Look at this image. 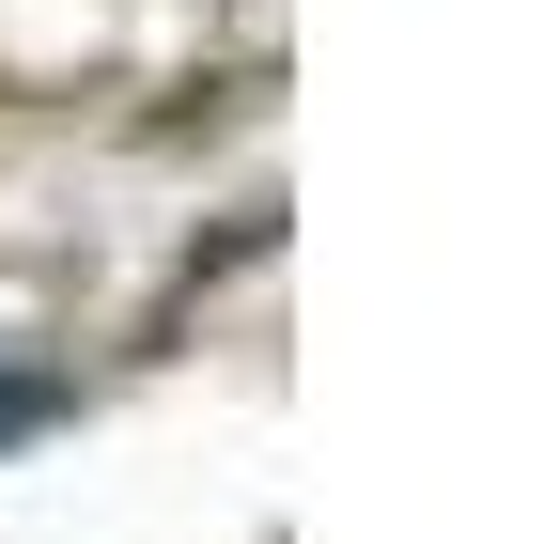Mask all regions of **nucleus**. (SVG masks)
Listing matches in <instances>:
<instances>
[{
	"mask_svg": "<svg viewBox=\"0 0 560 544\" xmlns=\"http://www.w3.org/2000/svg\"><path fill=\"white\" fill-rule=\"evenodd\" d=\"M47 421H62V374H0V451L47 436Z\"/></svg>",
	"mask_w": 560,
	"mask_h": 544,
	"instance_id": "obj_1",
	"label": "nucleus"
}]
</instances>
